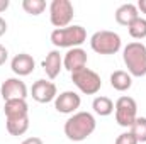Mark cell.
Returning a JSON list of instances; mask_svg holds the SVG:
<instances>
[{
    "mask_svg": "<svg viewBox=\"0 0 146 144\" xmlns=\"http://www.w3.org/2000/svg\"><path fill=\"white\" fill-rule=\"evenodd\" d=\"M95 127L97 122L90 112H75L65 122V136L73 143H80L92 136Z\"/></svg>",
    "mask_w": 146,
    "mask_h": 144,
    "instance_id": "1",
    "label": "cell"
},
{
    "mask_svg": "<svg viewBox=\"0 0 146 144\" xmlns=\"http://www.w3.org/2000/svg\"><path fill=\"white\" fill-rule=\"evenodd\" d=\"M122 59L131 76L141 78L146 75V46L143 42H129L122 51Z\"/></svg>",
    "mask_w": 146,
    "mask_h": 144,
    "instance_id": "2",
    "label": "cell"
},
{
    "mask_svg": "<svg viewBox=\"0 0 146 144\" xmlns=\"http://www.w3.org/2000/svg\"><path fill=\"white\" fill-rule=\"evenodd\" d=\"M87 41V31L82 26H68L63 29H54L51 32V42L56 48H80Z\"/></svg>",
    "mask_w": 146,
    "mask_h": 144,
    "instance_id": "3",
    "label": "cell"
},
{
    "mask_svg": "<svg viewBox=\"0 0 146 144\" xmlns=\"http://www.w3.org/2000/svg\"><path fill=\"white\" fill-rule=\"evenodd\" d=\"M121 46V36L114 31H97L90 37V48L99 54H115Z\"/></svg>",
    "mask_w": 146,
    "mask_h": 144,
    "instance_id": "4",
    "label": "cell"
},
{
    "mask_svg": "<svg viewBox=\"0 0 146 144\" xmlns=\"http://www.w3.org/2000/svg\"><path fill=\"white\" fill-rule=\"evenodd\" d=\"M72 81L75 83V87L85 95H95L102 88V80H100L99 73H95L94 70H90L87 66L78 70V71H73Z\"/></svg>",
    "mask_w": 146,
    "mask_h": 144,
    "instance_id": "5",
    "label": "cell"
},
{
    "mask_svg": "<svg viewBox=\"0 0 146 144\" xmlns=\"http://www.w3.org/2000/svg\"><path fill=\"white\" fill-rule=\"evenodd\" d=\"M114 110H115V122L121 127H129L131 129V126L138 119V104H136V100L133 97L122 95L114 104Z\"/></svg>",
    "mask_w": 146,
    "mask_h": 144,
    "instance_id": "6",
    "label": "cell"
},
{
    "mask_svg": "<svg viewBox=\"0 0 146 144\" xmlns=\"http://www.w3.org/2000/svg\"><path fill=\"white\" fill-rule=\"evenodd\" d=\"M75 9L70 0H53L49 3V20L56 29L68 27L73 20Z\"/></svg>",
    "mask_w": 146,
    "mask_h": 144,
    "instance_id": "7",
    "label": "cell"
},
{
    "mask_svg": "<svg viewBox=\"0 0 146 144\" xmlns=\"http://www.w3.org/2000/svg\"><path fill=\"white\" fill-rule=\"evenodd\" d=\"M27 93H29L27 85L21 78H7L0 87V95L5 102L7 100H15V98L26 100Z\"/></svg>",
    "mask_w": 146,
    "mask_h": 144,
    "instance_id": "8",
    "label": "cell"
},
{
    "mask_svg": "<svg viewBox=\"0 0 146 144\" xmlns=\"http://www.w3.org/2000/svg\"><path fill=\"white\" fill-rule=\"evenodd\" d=\"M31 95L39 104H48V102H51L58 97V90H56V85L53 81L37 80V81H34V85L31 88Z\"/></svg>",
    "mask_w": 146,
    "mask_h": 144,
    "instance_id": "9",
    "label": "cell"
},
{
    "mask_svg": "<svg viewBox=\"0 0 146 144\" xmlns=\"http://www.w3.org/2000/svg\"><path fill=\"white\" fill-rule=\"evenodd\" d=\"M82 104V98L76 92L72 90H66V92H61L56 98H54V108L60 112V114H75Z\"/></svg>",
    "mask_w": 146,
    "mask_h": 144,
    "instance_id": "10",
    "label": "cell"
},
{
    "mask_svg": "<svg viewBox=\"0 0 146 144\" xmlns=\"http://www.w3.org/2000/svg\"><path fill=\"white\" fill-rule=\"evenodd\" d=\"M87 61H88L87 51H83L82 48H73V49H68L66 54L63 56V68L70 73L78 71L87 66Z\"/></svg>",
    "mask_w": 146,
    "mask_h": 144,
    "instance_id": "11",
    "label": "cell"
},
{
    "mask_svg": "<svg viewBox=\"0 0 146 144\" xmlns=\"http://www.w3.org/2000/svg\"><path fill=\"white\" fill-rule=\"evenodd\" d=\"M10 68H12V71L15 73L17 76H27V75H31V73L34 71L36 61H34V58H33L31 54H27V53H19V54H15V56L12 58Z\"/></svg>",
    "mask_w": 146,
    "mask_h": 144,
    "instance_id": "12",
    "label": "cell"
},
{
    "mask_svg": "<svg viewBox=\"0 0 146 144\" xmlns=\"http://www.w3.org/2000/svg\"><path fill=\"white\" fill-rule=\"evenodd\" d=\"M61 68H63V58H61V53H60L58 49L49 51V53L46 54L44 61H42V70H44V73H46V76H48L49 80H54V78L60 75Z\"/></svg>",
    "mask_w": 146,
    "mask_h": 144,
    "instance_id": "13",
    "label": "cell"
},
{
    "mask_svg": "<svg viewBox=\"0 0 146 144\" xmlns=\"http://www.w3.org/2000/svg\"><path fill=\"white\" fill-rule=\"evenodd\" d=\"M3 114H5L7 120L29 117V105H27V102H26V100H22V98L7 100V102H5V105H3Z\"/></svg>",
    "mask_w": 146,
    "mask_h": 144,
    "instance_id": "14",
    "label": "cell"
},
{
    "mask_svg": "<svg viewBox=\"0 0 146 144\" xmlns=\"http://www.w3.org/2000/svg\"><path fill=\"white\" fill-rule=\"evenodd\" d=\"M115 22L121 24V26H129L133 20H136L139 17V10L134 3H122L121 7H117L115 10Z\"/></svg>",
    "mask_w": 146,
    "mask_h": 144,
    "instance_id": "15",
    "label": "cell"
},
{
    "mask_svg": "<svg viewBox=\"0 0 146 144\" xmlns=\"http://www.w3.org/2000/svg\"><path fill=\"white\" fill-rule=\"evenodd\" d=\"M110 87L117 92H126L133 87V76L124 70H117L110 75Z\"/></svg>",
    "mask_w": 146,
    "mask_h": 144,
    "instance_id": "16",
    "label": "cell"
},
{
    "mask_svg": "<svg viewBox=\"0 0 146 144\" xmlns=\"http://www.w3.org/2000/svg\"><path fill=\"white\" fill-rule=\"evenodd\" d=\"M92 108L97 115L100 117H107L114 112V102L110 100L109 97H95L92 102Z\"/></svg>",
    "mask_w": 146,
    "mask_h": 144,
    "instance_id": "17",
    "label": "cell"
},
{
    "mask_svg": "<svg viewBox=\"0 0 146 144\" xmlns=\"http://www.w3.org/2000/svg\"><path fill=\"white\" fill-rule=\"evenodd\" d=\"M27 129H29V117L7 120V131L12 136H22V134L27 132Z\"/></svg>",
    "mask_w": 146,
    "mask_h": 144,
    "instance_id": "18",
    "label": "cell"
},
{
    "mask_svg": "<svg viewBox=\"0 0 146 144\" xmlns=\"http://www.w3.org/2000/svg\"><path fill=\"white\" fill-rule=\"evenodd\" d=\"M127 31H129V36L133 39H145L146 37V19L138 17L136 20H133L127 26Z\"/></svg>",
    "mask_w": 146,
    "mask_h": 144,
    "instance_id": "19",
    "label": "cell"
},
{
    "mask_svg": "<svg viewBox=\"0 0 146 144\" xmlns=\"http://www.w3.org/2000/svg\"><path fill=\"white\" fill-rule=\"evenodd\" d=\"M131 134L138 143H146V117H138L131 126Z\"/></svg>",
    "mask_w": 146,
    "mask_h": 144,
    "instance_id": "20",
    "label": "cell"
},
{
    "mask_svg": "<svg viewBox=\"0 0 146 144\" xmlns=\"http://www.w3.org/2000/svg\"><path fill=\"white\" fill-rule=\"evenodd\" d=\"M22 9L31 15H39L46 10V2L44 0H22Z\"/></svg>",
    "mask_w": 146,
    "mask_h": 144,
    "instance_id": "21",
    "label": "cell"
},
{
    "mask_svg": "<svg viewBox=\"0 0 146 144\" xmlns=\"http://www.w3.org/2000/svg\"><path fill=\"white\" fill-rule=\"evenodd\" d=\"M114 144H138L136 141V137L131 134V131L129 132H122V134H119L117 137H115V143Z\"/></svg>",
    "mask_w": 146,
    "mask_h": 144,
    "instance_id": "22",
    "label": "cell"
},
{
    "mask_svg": "<svg viewBox=\"0 0 146 144\" xmlns=\"http://www.w3.org/2000/svg\"><path fill=\"white\" fill-rule=\"evenodd\" d=\"M7 58H9V51H7V48H5V46H2V44H0V66H2V65H5Z\"/></svg>",
    "mask_w": 146,
    "mask_h": 144,
    "instance_id": "23",
    "label": "cell"
},
{
    "mask_svg": "<svg viewBox=\"0 0 146 144\" xmlns=\"http://www.w3.org/2000/svg\"><path fill=\"white\" fill-rule=\"evenodd\" d=\"M21 144H44V143H42V139H41V137L33 136V137H27V139H24Z\"/></svg>",
    "mask_w": 146,
    "mask_h": 144,
    "instance_id": "24",
    "label": "cell"
},
{
    "mask_svg": "<svg viewBox=\"0 0 146 144\" xmlns=\"http://www.w3.org/2000/svg\"><path fill=\"white\" fill-rule=\"evenodd\" d=\"M5 32H7V22H5V19L0 17V37L3 36Z\"/></svg>",
    "mask_w": 146,
    "mask_h": 144,
    "instance_id": "25",
    "label": "cell"
},
{
    "mask_svg": "<svg viewBox=\"0 0 146 144\" xmlns=\"http://www.w3.org/2000/svg\"><path fill=\"white\" fill-rule=\"evenodd\" d=\"M9 5H10V2H9V0H0V14H2V12H5V10L9 9Z\"/></svg>",
    "mask_w": 146,
    "mask_h": 144,
    "instance_id": "26",
    "label": "cell"
},
{
    "mask_svg": "<svg viewBox=\"0 0 146 144\" xmlns=\"http://www.w3.org/2000/svg\"><path fill=\"white\" fill-rule=\"evenodd\" d=\"M136 7H138V10H141L143 14H146V0H139Z\"/></svg>",
    "mask_w": 146,
    "mask_h": 144,
    "instance_id": "27",
    "label": "cell"
}]
</instances>
